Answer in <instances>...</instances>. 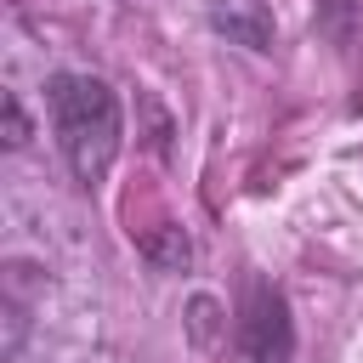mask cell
Segmentation results:
<instances>
[{
	"instance_id": "1",
	"label": "cell",
	"mask_w": 363,
	"mask_h": 363,
	"mask_svg": "<svg viewBox=\"0 0 363 363\" xmlns=\"http://www.w3.org/2000/svg\"><path fill=\"white\" fill-rule=\"evenodd\" d=\"M45 102H51V130H57V147H62L68 170L85 187H96L119 159V136H125L119 96L96 74H57Z\"/></svg>"
},
{
	"instance_id": "2",
	"label": "cell",
	"mask_w": 363,
	"mask_h": 363,
	"mask_svg": "<svg viewBox=\"0 0 363 363\" xmlns=\"http://www.w3.org/2000/svg\"><path fill=\"white\" fill-rule=\"evenodd\" d=\"M295 346V329H289V306L278 289L255 284L250 289V306H244V352L250 363H284Z\"/></svg>"
},
{
	"instance_id": "3",
	"label": "cell",
	"mask_w": 363,
	"mask_h": 363,
	"mask_svg": "<svg viewBox=\"0 0 363 363\" xmlns=\"http://www.w3.org/2000/svg\"><path fill=\"white\" fill-rule=\"evenodd\" d=\"M216 28L238 34V40L255 45V51H267V40H272V23H267L261 0H221V6H216Z\"/></svg>"
},
{
	"instance_id": "4",
	"label": "cell",
	"mask_w": 363,
	"mask_h": 363,
	"mask_svg": "<svg viewBox=\"0 0 363 363\" xmlns=\"http://www.w3.org/2000/svg\"><path fill=\"white\" fill-rule=\"evenodd\" d=\"M23 130H28V125H23V108H17V96H6V142L17 147V142H23Z\"/></svg>"
}]
</instances>
